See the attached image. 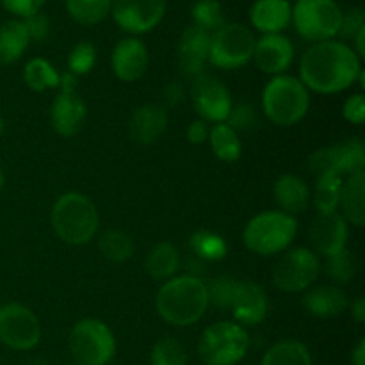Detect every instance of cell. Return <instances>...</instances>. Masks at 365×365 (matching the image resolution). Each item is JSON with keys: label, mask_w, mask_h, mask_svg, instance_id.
I'll return each instance as SVG.
<instances>
[{"label": "cell", "mask_w": 365, "mask_h": 365, "mask_svg": "<svg viewBox=\"0 0 365 365\" xmlns=\"http://www.w3.org/2000/svg\"><path fill=\"white\" fill-rule=\"evenodd\" d=\"M362 71V61L348 43H312L299 61V81L309 91L335 95L351 88Z\"/></svg>", "instance_id": "6da1fadb"}, {"label": "cell", "mask_w": 365, "mask_h": 365, "mask_svg": "<svg viewBox=\"0 0 365 365\" xmlns=\"http://www.w3.org/2000/svg\"><path fill=\"white\" fill-rule=\"evenodd\" d=\"M207 284L196 274H178L160 285L155 309L160 319L171 327L185 328L198 323L209 309Z\"/></svg>", "instance_id": "7a4b0ae2"}, {"label": "cell", "mask_w": 365, "mask_h": 365, "mask_svg": "<svg viewBox=\"0 0 365 365\" xmlns=\"http://www.w3.org/2000/svg\"><path fill=\"white\" fill-rule=\"evenodd\" d=\"M50 221L57 237L66 245L84 246L95 239L100 227L98 209L82 192H64L56 200Z\"/></svg>", "instance_id": "3957f363"}, {"label": "cell", "mask_w": 365, "mask_h": 365, "mask_svg": "<svg viewBox=\"0 0 365 365\" xmlns=\"http://www.w3.org/2000/svg\"><path fill=\"white\" fill-rule=\"evenodd\" d=\"M310 93L298 77L277 75L262 91V113L277 127H294L309 114Z\"/></svg>", "instance_id": "277c9868"}, {"label": "cell", "mask_w": 365, "mask_h": 365, "mask_svg": "<svg viewBox=\"0 0 365 365\" xmlns=\"http://www.w3.org/2000/svg\"><path fill=\"white\" fill-rule=\"evenodd\" d=\"M298 234V220L282 210H266L246 223L242 242L259 257H273L285 252Z\"/></svg>", "instance_id": "5b68a950"}, {"label": "cell", "mask_w": 365, "mask_h": 365, "mask_svg": "<svg viewBox=\"0 0 365 365\" xmlns=\"http://www.w3.org/2000/svg\"><path fill=\"white\" fill-rule=\"evenodd\" d=\"M250 344L245 327L234 321H217L203 330L198 355L205 365H237L248 355Z\"/></svg>", "instance_id": "8992f818"}, {"label": "cell", "mask_w": 365, "mask_h": 365, "mask_svg": "<svg viewBox=\"0 0 365 365\" xmlns=\"http://www.w3.org/2000/svg\"><path fill=\"white\" fill-rule=\"evenodd\" d=\"M70 353L77 365H107L116 355V337L103 321L81 319L68 339Z\"/></svg>", "instance_id": "52a82bcc"}, {"label": "cell", "mask_w": 365, "mask_h": 365, "mask_svg": "<svg viewBox=\"0 0 365 365\" xmlns=\"http://www.w3.org/2000/svg\"><path fill=\"white\" fill-rule=\"evenodd\" d=\"M342 7L335 0H298L292 6L296 32L310 43L330 41L339 36Z\"/></svg>", "instance_id": "ba28073f"}, {"label": "cell", "mask_w": 365, "mask_h": 365, "mask_svg": "<svg viewBox=\"0 0 365 365\" xmlns=\"http://www.w3.org/2000/svg\"><path fill=\"white\" fill-rule=\"evenodd\" d=\"M257 38L245 24H225L212 32L209 63L220 70H237L253 59Z\"/></svg>", "instance_id": "9c48e42d"}, {"label": "cell", "mask_w": 365, "mask_h": 365, "mask_svg": "<svg viewBox=\"0 0 365 365\" xmlns=\"http://www.w3.org/2000/svg\"><path fill=\"white\" fill-rule=\"evenodd\" d=\"M321 274L319 255L310 248L287 250L273 267V284L280 291L296 294L312 287Z\"/></svg>", "instance_id": "30bf717a"}, {"label": "cell", "mask_w": 365, "mask_h": 365, "mask_svg": "<svg viewBox=\"0 0 365 365\" xmlns=\"http://www.w3.org/2000/svg\"><path fill=\"white\" fill-rule=\"evenodd\" d=\"M41 341V323L29 307L6 303L0 307V344L13 351H31Z\"/></svg>", "instance_id": "8fae6325"}, {"label": "cell", "mask_w": 365, "mask_h": 365, "mask_svg": "<svg viewBox=\"0 0 365 365\" xmlns=\"http://www.w3.org/2000/svg\"><path fill=\"white\" fill-rule=\"evenodd\" d=\"M309 166L314 173L349 177L365 170V145L362 139H348L339 145L327 146L309 157Z\"/></svg>", "instance_id": "7c38bea8"}, {"label": "cell", "mask_w": 365, "mask_h": 365, "mask_svg": "<svg viewBox=\"0 0 365 365\" xmlns=\"http://www.w3.org/2000/svg\"><path fill=\"white\" fill-rule=\"evenodd\" d=\"M189 96L200 120L207 123H225L234 106L228 88L214 75L203 73L192 78Z\"/></svg>", "instance_id": "4fadbf2b"}, {"label": "cell", "mask_w": 365, "mask_h": 365, "mask_svg": "<svg viewBox=\"0 0 365 365\" xmlns=\"http://www.w3.org/2000/svg\"><path fill=\"white\" fill-rule=\"evenodd\" d=\"M166 0H113L110 16L128 34H146L166 16Z\"/></svg>", "instance_id": "5bb4252c"}, {"label": "cell", "mask_w": 365, "mask_h": 365, "mask_svg": "<svg viewBox=\"0 0 365 365\" xmlns=\"http://www.w3.org/2000/svg\"><path fill=\"white\" fill-rule=\"evenodd\" d=\"M309 241L316 255L331 257L342 252L348 242V223L341 212H317L309 228Z\"/></svg>", "instance_id": "9a60e30c"}, {"label": "cell", "mask_w": 365, "mask_h": 365, "mask_svg": "<svg viewBox=\"0 0 365 365\" xmlns=\"http://www.w3.org/2000/svg\"><path fill=\"white\" fill-rule=\"evenodd\" d=\"M269 310V302L259 284L250 280H237L228 312L234 317V323L241 327H257L262 323Z\"/></svg>", "instance_id": "2e32d148"}, {"label": "cell", "mask_w": 365, "mask_h": 365, "mask_svg": "<svg viewBox=\"0 0 365 365\" xmlns=\"http://www.w3.org/2000/svg\"><path fill=\"white\" fill-rule=\"evenodd\" d=\"M253 61L262 73L284 75L294 63V45L285 34H262L255 43Z\"/></svg>", "instance_id": "e0dca14e"}, {"label": "cell", "mask_w": 365, "mask_h": 365, "mask_svg": "<svg viewBox=\"0 0 365 365\" xmlns=\"http://www.w3.org/2000/svg\"><path fill=\"white\" fill-rule=\"evenodd\" d=\"M210 38L212 34L196 25H189L178 39V66L189 78H196L205 73L209 63Z\"/></svg>", "instance_id": "ac0fdd59"}, {"label": "cell", "mask_w": 365, "mask_h": 365, "mask_svg": "<svg viewBox=\"0 0 365 365\" xmlns=\"http://www.w3.org/2000/svg\"><path fill=\"white\" fill-rule=\"evenodd\" d=\"M148 48L135 36L120 39L110 56V68L121 82L139 81L148 70Z\"/></svg>", "instance_id": "d6986e66"}, {"label": "cell", "mask_w": 365, "mask_h": 365, "mask_svg": "<svg viewBox=\"0 0 365 365\" xmlns=\"http://www.w3.org/2000/svg\"><path fill=\"white\" fill-rule=\"evenodd\" d=\"M86 120H88V107L81 95L77 91H59L50 106V123L53 130L63 138H73L84 128Z\"/></svg>", "instance_id": "ffe728a7"}, {"label": "cell", "mask_w": 365, "mask_h": 365, "mask_svg": "<svg viewBox=\"0 0 365 365\" xmlns=\"http://www.w3.org/2000/svg\"><path fill=\"white\" fill-rule=\"evenodd\" d=\"M168 123H170V118H168L166 107L160 103H146L134 110L128 130L135 143L150 146L163 138L164 132L168 130Z\"/></svg>", "instance_id": "44dd1931"}, {"label": "cell", "mask_w": 365, "mask_h": 365, "mask_svg": "<svg viewBox=\"0 0 365 365\" xmlns=\"http://www.w3.org/2000/svg\"><path fill=\"white\" fill-rule=\"evenodd\" d=\"M292 4L287 0H255L250 7V21L260 34H282L291 25Z\"/></svg>", "instance_id": "7402d4cb"}, {"label": "cell", "mask_w": 365, "mask_h": 365, "mask_svg": "<svg viewBox=\"0 0 365 365\" xmlns=\"http://www.w3.org/2000/svg\"><path fill=\"white\" fill-rule=\"evenodd\" d=\"M303 309L307 314L317 319H331L344 312L349 307L348 294L337 285H321L305 291L302 299Z\"/></svg>", "instance_id": "603a6c76"}, {"label": "cell", "mask_w": 365, "mask_h": 365, "mask_svg": "<svg viewBox=\"0 0 365 365\" xmlns=\"http://www.w3.org/2000/svg\"><path fill=\"white\" fill-rule=\"evenodd\" d=\"M274 202L280 207L282 212L289 216H298L309 209L312 202V192L307 182L302 177L292 173H285L274 182L273 187Z\"/></svg>", "instance_id": "cb8c5ba5"}, {"label": "cell", "mask_w": 365, "mask_h": 365, "mask_svg": "<svg viewBox=\"0 0 365 365\" xmlns=\"http://www.w3.org/2000/svg\"><path fill=\"white\" fill-rule=\"evenodd\" d=\"M341 216L356 228L365 225V170L346 177L341 192Z\"/></svg>", "instance_id": "d4e9b609"}, {"label": "cell", "mask_w": 365, "mask_h": 365, "mask_svg": "<svg viewBox=\"0 0 365 365\" xmlns=\"http://www.w3.org/2000/svg\"><path fill=\"white\" fill-rule=\"evenodd\" d=\"M31 38L24 20H9L0 25V64H13L27 52Z\"/></svg>", "instance_id": "484cf974"}, {"label": "cell", "mask_w": 365, "mask_h": 365, "mask_svg": "<svg viewBox=\"0 0 365 365\" xmlns=\"http://www.w3.org/2000/svg\"><path fill=\"white\" fill-rule=\"evenodd\" d=\"M146 273L153 280H170L180 267V253L171 242H157L146 257Z\"/></svg>", "instance_id": "4316f807"}, {"label": "cell", "mask_w": 365, "mask_h": 365, "mask_svg": "<svg viewBox=\"0 0 365 365\" xmlns=\"http://www.w3.org/2000/svg\"><path fill=\"white\" fill-rule=\"evenodd\" d=\"M209 145L212 153L221 163H235L241 159L242 145L239 134L227 123H216L210 127Z\"/></svg>", "instance_id": "83f0119b"}, {"label": "cell", "mask_w": 365, "mask_h": 365, "mask_svg": "<svg viewBox=\"0 0 365 365\" xmlns=\"http://www.w3.org/2000/svg\"><path fill=\"white\" fill-rule=\"evenodd\" d=\"M260 365H312L310 349L299 341H280L264 353Z\"/></svg>", "instance_id": "f1b7e54d"}, {"label": "cell", "mask_w": 365, "mask_h": 365, "mask_svg": "<svg viewBox=\"0 0 365 365\" xmlns=\"http://www.w3.org/2000/svg\"><path fill=\"white\" fill-rule=\"evenodd\" d=\"M24 82L32 91L43 93L59 88L61 73L50 61L43 59V57H34L25 64Z\"/></svg>", "instance_id": "f546056e"}, {"label": "cell", "mask_w": 365, "mask_h": 365, "mask_svg": "<svg viewBox=\"0 0 365 365\" xmlns=\"http://www.w3.org/2000/svg\"><path fill=\"white\" fill-rule=\"evenodd\" d=\"M113 0H66V13L84 27L98 25L110 14Z\"/></svg>", "instance_id": "4dcf8cb0"}, {"label": "cell", "mask_w": 365, "mask_h": 365, "mask_svg": "<svg viewBox=\"0 0 365 365\" xmlns=\"http://www.w3.org/2000/svg\"><path fill=\"white\" fill-rule=\"evenodd\" d=\"M100 253L110 262H127L134 255V241L123 230H107L98 239Z\"/></svg>", "instance_id": "1f68e13d"}, {"label": "cell", "mask_w": 365, "mask_h": 365, "mask_svg": "<svg viewBox=\"0 0 365 365\" xmlns=\"http://www.w3.org/2000/svg\"><path fill=\"white\" fill-rule=\"evenodd\" d=\"M344 178L337 175H319L314 189V205L317 212H334L341 203V192Z\"/></svg>", "instance_id": "d6a6232c"}, {"label": "cell", "mask_w": 365, "mask_h": 365, "mask_svg": "<svg viewBox=\"0 0 365 365\" xmlns=\"http://www.w3.org/2000/svg\"><path fill=\"white\" fill-rule=\"evenodd\" d=\"M189 248L195 253V257L203 260H209V262H217V260H223L227 257L228 246L225 237L214 234L209 230H198L191 235L189 239Z\"/></svg>", "instance_id": "836d02e7"}, {"label": "cell", "mask_w": 365, "mask_h": 365, "mask_svg": "<svg viewBox=\"0 0 365 365\" xmlns=\"http://www.w3.org/2000/svg\"><path fill=\"white\" fill-rule=\"evenodd\" d=\"M192 25L207 32H216L225 25L223 6L220 0H196L191 7Z\"/></svg>", "instance_id": "e575fe53"}, {"label": "cell", "mask_w": 365, "mask_h": 365, "mask_svg": "<svg viewBox=\"0 0 365 365\" xmlns=\"http://www.w3.org/2000/svg\"><path fill=\"white\" fill-rule=\"evenodd\" d=\"M187 349L175 337L160 339L150 351V365H187Z\"/></svg>", "instance_id": "d590c367"}, {"label": "cell", "mask_w": 365, "mask_h": 365, "mask_svg": "<svg viewBox=\"0 0 365 365\" xmlns=\"http://www.w3.org/2000/svg\"><path fill=\"white\" fill-rule=\"evenodd\" d=\"M327 273L335 284H349L356 277V273H359V259H356V253L344 248L342 252L328 257Z\"/></svg>", "instance_id": "8d00e7d4"}, {"label": "cell", "mask_w": 365, "mask_h": 365, "mask_svg": "<svg viewBox=\"0 0 365 365\" xmlns=\"http://www.w3.org/2000/svg\"><path fill=\"white\" fill-rule=\"evenodd\" d=\"M96 64V46L89 41H81L68 56V71L75 77L88 75Z\"/></svg>", "instance_id": "74e56055"}, {"label": "cell", "mask_w": 365, "mask_h": 365, "mask_svg": "<svg viewBox=\"0 0 365 365\" xmlns=\"http://www.w3.org/2000/svg\"><path fill=\"white\" fill-rule=\"evenodd\" d=\"M235 284L237 280L230 277H217L207 284V292H209V303H214L217 309L230 310L232 298H234Z\"/></svg>", "instance_id": "f35d334b"}, {"label": "cell", "mask_w": 365, "mask_h": 365, "mask_svg": "<svg viewBox=\"0 0 365 365\" xmlns=\"http://www.w3.org/2000/svg\"><path fill=\"white\" fill-rule=\"evenodd\" d=\"M225 123L234 128L237 134L241 130H253L259 123V114H257V109L252 103L239 102L237 106H232L230 114H228Z\"/></svg>", "instance_id": "ab89813d"}, {"label": "cell", "mask_w": 365, "mask_h": 365, "mask_svg": "<svg viewBox=\"0 0 365 365\" xmlns=\"http://www.w3.org/2000/svg\"><path fill=\"white\" fill-rule=\"evenodd\" d=\"M365 27V13L362 7H349L348 11H342V21L341 29H339V36L342 39H351L356 36L360 29Z\"/></svg>", "instance_id": "60d3db41"}, {"label": "cell", "mask_w": 365, "mask_h": 365, "mask_svg": "<svg viewBox=\"0 0 365 365\" xmlns=\"http://www.w3.org/2000/svg\"><path fill=\"white\" fill-rule=\"evenodd\" d=\"M0 4H2L7 13L25 20V18L39 13L41 7L46 4V0H0Z\"/></svg>", "instance_id": "b9f144b4"}, {"label": "cell", "mask_w": 365, "mask_h": 365, "mask_svg": "<svg viewBox=\"0 0 365 365\" xmlns=\"http://www.w3.org/2000/svg\"><path fill=\"white\" fill-rule=\"evenodd\" d=\"M24 24H25V29H27V34L29 38H31V41L41 43L48 38L50 27H52V25H50L48 16H46L45 13H41V11L32 14V16L25 18Z\"/></svg>", "instance_id": "7bdbcfd3"}, {"label": "cell", "mask_w": 365, "mask_h": 365, "mask_svg": "<svg viewBox=\"0 0 365 365\" xmlns=\"http://www.w3.org/2000/svg\"><path fill=\"white\" fill-rule=\"evenodd\" d=\"M342 116L348 123L353 125H364L365 121V98L362 93H355V95L348 96L342 106Z\"/></svg>", "instance_id": "ee69618b"}, {"label": "cell", "mask_w": 365, "mask_h": 365, "mask_svg": "<svg viewBox=\"0 0 365 365\" xmlns=\"http://www.w3.org/2000/svg\"><path fill=\"white\" fill-rule=\"evenodd\" d=\"M163 96H164V102H166V106L175 107V106H178V103L184 102L185 96H187V91H185V88L182 86V82L171 81L170 84L164 86Z\"/></svg>", "instance_id": "f6af8a7d"}, {"label": "cell", "mask_w": 365, "mask_h": 365, "mask_svg": "<svg viewBox=\"0 0 365 365\" xmlns=\"http://www.w3.org/2000/svg\"><path fill=\"white\" fill-rule=\"evenodd\" d=\"M210 125L203 120H196L187 127V141L191 145H203L209 139Z\"/></svg>", "instance_id": "bcb514c9"}, {"label": "cell", "mask_w": 365, "mask_h": 365, "mask_svg": "<svg viewBox=\"0 0 365 365\" xmlns=\"http://www.w3.org/2000/svg\"><path fill=\"white\" fill-rule=\"evenodd\" d=\"M77 82H78V77H75V75H71L70 71H66V73L61 75L59 89L64 93H75L77 91Z\"/></svg>", "instance_id": "7dc6e473"}, {"label": "cell", "mask_w": 365, "mask_h": 365, "mask_svg": "<svg viewBox=\"0 0 365 365\" xmlns=\"http://www.w3.org/2000/svg\"><path fill=\"white\" fill-rule=\"evenodd\" d=\"M351 316L356 323H365V299L359 298L355 303H351Z\"/></svg>", "instance_id": "c3c4849f"}, {"label": "cell", "mask_w": 365, "mask_h": 365, "mask_svg": "<svg viewBox=\"0 0 365 365\" xmlns=\"http://www.w3.org/2000/svg\"><path fill=\"white\" fill-rule=\"evenodd\" d=\"M351 365H365V339H360L351 353Z\"/></svg>", "instance_id": "681fc988"}, {"label": "cell", "mask_w": 365, "mask_h": 365, "mask_svg": "<svg viewBox=\"0 0 365 365\" xmlns=\"http://www.w3.org/2000/svg\"><path fill=\"white\" fill-rule=\"evenodd\" d=\"M353 43H355V53L360 57V61L365 57V27L360 29L359 32H356V36L353 38Z\"/></svg>", "instance_id": "f907efd6"}, {"label": "cell", "mask_w": 365, "mask_h": 365, "mask_svg": "<svg viewBox=\"0 0 365 365\" xmlns=\"http://www.w3.org/2000/svg\"><path fill=\"white\" fill-rule=\"evenodd\" d=\"M4 185H6V175H4L2 168H0V191L4 189Z\"/></svg>", "instance_id": "816d5d0a"}, {"label": "cell", "mask_w": 365, "mask_h": 365, "mask_svg": "<svg viewBox=\"0 0 365 365\" xmlns=\"http://www.w3.org/2000/svg\"><path fill=\"white\" fill-rule=\"evenodd\" d=\"M6 132V121H4V118H0V135Z\"/></svg>", "instance_id": "f5cc1de1"}, {"label": "cell", "mask_w": 365, "mask_h": 365, "mask_svg": "<svg viewBox=\"0 0 365 365\" xmlns=\"http://www.w3.org/2000/svg\"><path fill=\"white\" fill-rule=\"evenodd\" d=\"M287 2H291V4H292V2H294V4H296V2H298V0H287Z\"/></svg>", "instance_id": "db71d44e"}, {"label": "cell", "mask_w": 365, "mask_h": 365, "mask_svg": "<svg viewBox=\"0 0 365 365\" xmlns=\"http://www.w3.org/2000/svg\"><path fill=\"white\" fill-rule=\"evenodd\" d=\"M73 365H77V364H73Z\"/></svg>", "instance_id": "11a10c76"}, {"label": "cell", "mask_w": 365, "mask_h": 365, "mask_svg": "<svg viewBox=\"0 0 365 365\" xmlns=\"http://www.w3.org/2000/svg\"><path fill=\"white\" fill-rule=\"evenodd\" d=\"M0 365H2V364H0Z\"/></svg>", "instance_id": "9f6ffc18"}]
</instances>
